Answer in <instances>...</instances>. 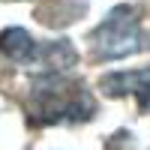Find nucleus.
I'll use <instances>...</instances> for the list:
<instances>
[{"label":"nucleus","instance_id":"f257e3e1","mask_svg":"<svg viewBox=\"0 0 150 150\" xmlns=\"http://www.w3.org/2000/svg\"><path fill=\"white\" fill-rule=\"evenodd\" d=\"M93 111H96V102L78 78L66 75L63 69L36 75L30 87V105H27L30 123H39V126L78 123V120H90Z\"/></svg>","mask_w":150,"mask_h":150},{"label":"nucleus","instance_id":"f03ea898","mask_svg":"<svg viewBox=\"0 0 150 150\" xmlns=\"http://www.w3.org/2000/svg\"><path fill=\"white\" fill-rule=\"evenodd\" d=\"M144 48V30L135 6H114L105 21L90 33V51L96 60H120Z\"/></svg>","mask_w":150,"mask_h":150},{"label":"nucleus","instance_id":"7ed1b4c3","mask_svg":"<svg viewBox=\"0 0 150 150\" xmlns=\"http://www.w3.org/2000/svg\"><path fill=\"white\" fill-rule=\"evenodd\" d=\"M0 51H3L9 60H15L21 66H42V72H51V69H63L75 63V51L69 48V42H54V45H45V42H36L27 30L21 27H12L0 36Z\"/></svg>","mask_w":150,"mask_h":150},{"label":"nucleus","instance_id":"20e7f679","mask_svg":"<svg viewBox=\"0 0 150 150\" xmlns=\"http://www.w3.org/2000/svg\"><path fill=\"white\" fill-rule=\"evenodd\" d=\"M102 90L108 96H135L141 111L150 114V66L132 72H111L102 78Z\"/></svg>","mask_w":150,"mask_h":150}]
</instances>
